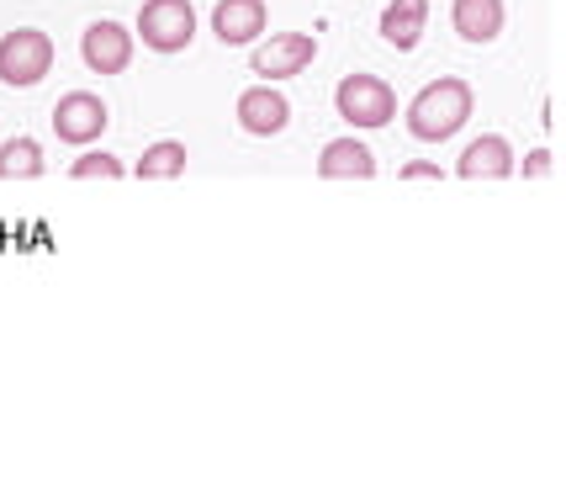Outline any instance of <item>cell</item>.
<instances>
[{
  "label": "cell",
  "mask_w": 566,
  "mask_h": 477,
  "mask_svg": "<svg viewBox=\"0 0 566 477\" xmlns=\"http://www.w3.org/2000/svg\"><path fill=\"white\" fill-rule=\"evenodd\" d=\"M471 85L467 80H429L419 96L408 101V133L419 144H444L471 123Z\"/></svg>",
  "instance_id": "6da1fadb"
},
{
  "label": "cell",
  "mask_w": 566,
  "mask_h": 477,
  "mask_svg": "<svg viewBox=\"0 0 566 477\" xmlns=\"http://www.w3.org/2000/svg\"><path fill=\"white\" fill-rule=\"evenodd\" d=\"M53 70V38L38 32V27H17L0 38V85L11 91H27L38 80H49Z\"/></svg>",
  "instance_id": "7a4b0ae2"
},
{
  "label": "cell",
  "mask_w": 566,
  "mask_h": 477,
  "mask_svg": "<svg viewBox=\"0 0 566 477\" xmlns=\"http://www.w3.org/2000/svg\"><path fill=\"white\" fill-rule=\"evenodd\" d=\"M138 38H144L148 53L191 49V38H197V6H191V0H144Z\"/></svg>",
  "instance_id": "3957f363"
},
{
  "label": "cell",
  "mask_w": 566,
  "mask_h": 477,
  "mask_svg": "<svg viewBox=\"0 0 566 477\" xmlns=\"http://www.w3.org/2000/svg\"><path fill=\"white\" fill-rule=\"evenodd\" d=\"M334 112L349 127H387L397 117V96L381 75H345L334 91Z\"/></svg>",
  "instance_id": "277c9868"
},
{
  "label": "cell",
  "mask_w": 566,
  "mask_h": 477,
  "mask_svg": "<svg viewBox=\"0 0 566 477\" xmlns=\"http://www.w3.org/2000/svg\"><path fill=\"white\" fill-rule=\"evenodd\" d=\"M133 32L123 22H91L85 27V38H80V59H85V70L91 75H127V64H133Z\"/></svg>",
  "instance_id": "5b68a950"
},
{
  "label": "cell",
  "mask_w": 566,
  "mask_h": 477,
  "mask_svg": "<svg viewBox=\"0 0 566 477\" xmlns=\"http://www.w3.org/2000/svg\"><path fill=\"white\" fill-rule=\"evenodd\" d=\"M53 133L59 144H96L106 133V101L96 91H64L53 106Z\"/></svg>",
  "instance_id": "8992f818"
},
{
  "label": "cell",
  "mask_w": 566,
  "mask_h": 477,
  "mask_svg": "<svg viewBox=\"0 0 566 477\" xmlns=\"http://www.w3.org/2000/svg\"><path fill=\"white\" fill-rule=\"evenodd\" d=\"M313 59H318V43H313L307 32H275L271 43H260V49L249 53V64H254L260 80H292V75H302Z\"/></svg>",
  "instance_id": "52a82bcc"
},
{
  "label": "cell",
  "mask_w": 566,
  "mask_h": 477,
  "mask_svg": "<svg viewBox=\"0 0 566 477\" xmlns=\"http://www.w3.org/2000/svg\"><path fill=\"white\" fill-rule=\"evenodd\" d=\"M233 117H239V127L249 138H275V133L292 127V101L281 96L275 85H249L239 96V106H233Z\"/></svg>",
  "instance_id": "ba28073f"
},
{
  "label": "cell",
  "mask_w": 566,
  "mask_h": 477,
  "mask_svg": "<svg viewBox=\"0 0 566 477\" xmlns=\"http://www.w3.org/2000/svg\"><path fill=\"white\" fill-rule=\"evenodd\" d=\"M265 22H271L265 0H218V6H212V32H218V43H228V49L260 43V38H265Z\"/></svg>",
  "instance_id": "9c48e42d"
},
{
  "label": "cell",
  "mask_w": 566,
  "mask_h": 477,
  "mask_svg": "<svg viewBox=\"0 0 566 477\" xmlns=\"http://www.w3.org/2000/svg\"><path fill=\"white\" fill-rule=\"evenodd\" d=\"M455 176L461 180H509V176H518L509 138H503V133H482L476 144H467L461 165H455Z\"/></svg>",
  "instance_id": "30bf717a"
},
{
  "label": "cell",
  "mask_w": 566,
  "mask_h": 477,
  "mask_svg": "<svg viewBox=\"0 0 566 477\" xmlns=\"http://www.w3.org/2000/svg\"><path fill=\"white\" fill-rule=\"evenodd\" d=\"M509 22V11H503V0H455L450 6V27H455V38L461 43H497V32Z\"/></svg>",
  "instance_id": "8fae6325"
},
{
  "label": "cell",
  "mask_w": 566,
  "mask_h": 477,
  "mask_svg": "<svg viewBox=\"0 0 566 477\" xmlns=\"http://www.w3.org/2000/svg\"><path fill=\"white\" fill-rule=\"evenodd\" d=\"M423 22H429V0H387V11H381V43L397 53H413L423 38Z\"/></svg>",
  "instance_id": "7c38bea8"
},
{
  "label": "cell",
  "mask_w": 566,
  "mask_h": 477,
  "mask_svg": "<svg viewBox=\"0 0 566 477\" xmlns=\"http://www.w3.org/2000/svg\"><path fill=\"white\" fill-rule=\"evenodd\" d=\"M318 176L323 180H370L376 176V154L360 138H328L318 149Z\"/></svg>",
  "instance_id": "4fadbf2b"
},
{
  "label": "cell",
  "mask_w": 566,
  "mask_h": 477,
  "mask_svg": "<svg viewBox=\"0 0 566 477\" xmlns=\"http://www.w3.org/2000/svg\"><path fill=\"white\" fill-rule=\"evenodd\" d=\"M43 144L38 138H6L0 144V180H32L43 176Z\"/></svg>",
  "instance_id": "5bb4252c"
},
{
  "label": "cell",
  "mask_w": 566,
  "mask_h": 477,
  "mask_svg": "<svg viewBox=\"0 0 566 477\" xmlns=\"http://www.w3.org/2000/svg\"><path fill=\"white\" fill-rule=\"evenodd\" d=\"M127 176H138V180H175V176H186V144H175V138L148 144L144 159H138V170H127Z\"/></svg>",
  "instance_id": "9a60e30c"
},
{
  "label": "cell",
  "mask_w": 566,
  "mask_h": 477,
  "mask_svg": "<svg viewBox=\"0 0 566 477\" xmlns=\"http://www.w3.org/2000/svg\"><path fill=\"white\" fill-rule=\"evenodd\" d=\"M70 176L74 180H123L127 170H123L117 154H80V159L70 165Z\"/></svg>",
  "instance_id": "2e32d148"
},
{
  "label": "cell",
  "mask_w": 566,
  "mask_h": 477,
  "mask_svg": "<svg viewBox=\"0 0 566 477\" xmlns=\"http://www.w3.org/2000/svg\"><path fill=\"white\" fill-rule=\"evenodd\" d=\"M524 176H530V180L551 176V149H530V154H524Z\"/></svg>",
  "instance_id": "e0dca14e"
},
{
  "label": "cell",
  "mask_w": 566,
  "mask_h": 477,
  "mask_svg": "<svg viewBox=\"0 0 566 477\" xmlns=\"http://www.w3.org/2000/svg\"><path fill=\"white\" fill-rule=\"evenodd\" d=\"M397 176H402V180H440V165H429V159H413V165H402Z\"/></svg>",
  "instance_id": "ac0fdd59"
}]
</instances>
